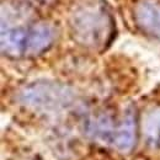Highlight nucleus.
Instances as JSON below:
<instances>
[{"label":"nucleus","instance_id":"f03ea898","mask_svg":"<svg viewBox=\"0 0 160 160\" xmlns=\"http://www.w3.org/2000/svg\"><path fill=\"white\" fill-rule=\"evenodd\" d=\"M90 134L99 143L118 152H129L136 140V124L131 115L120 120L101 117L90 123Z\"/></svg>","mask_w":160,"mask_h":160},{"label":"nucleus","instance_id":"7ed1b4c3","mask_svg":"<svg viewBox=\"0 0 160 160\" xmlns=\"http://www.w3.org/2000/svg\"><path fill=\"white\" fill-rule=\"evenodd\" d=\"M137 20L149 33L160 37V6L155 2L143 1L137 8Z\"/></svg>","mask_w":160,"mask_h":160},{"label":"nucleus","instance_id":"20e7f679","mask_svg":"<svg viewBox=\"0 0 160 160\" xmlns=\"http://www.w3.org/2000/svg\"><path fill=\"white\" fill-rule=\"evenodd\" d=\"M143 134L153 147H160V108L152 110L143 121Z\"/></svg>","mask_w":160,"mask_h":160},{"label":"nucleus","instance_id":"f257e3e1","mask_svg":"<svg viewBox=\"0 0 160 160\" xmlns=\"http://www.w3.org/2000/svg\"><path fill=\"white\" fill-rule=\"evenodd\" d=\"M53 32L48 26L12 27L1 33V48L11 56L36 54L51 44Z\"/></svg>","mask_w":160,"mask_h":160}]
</instances>
